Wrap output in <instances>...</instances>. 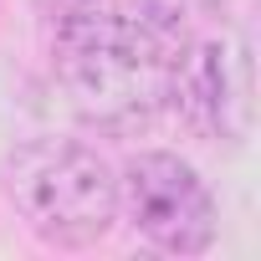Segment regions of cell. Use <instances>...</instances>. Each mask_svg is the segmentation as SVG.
Listing matches in <instances>:
<instances>
[{
  "label": "cell",
  "instance_id": "obj_1",
  "mask_svg": "<svg viewBox=\"0 0 261 261\" xmlns=\"http://www.w3.org/2000/svg\"><path fill=\"white\" fill-rule=\"evenodd\" d=\"M57 82L72 113L113 139L169 118L174 67L190 46L185 16L149 0H51Z\"/></svg>",
  "mask_w": 261,
  "mask_h": 261
},
{
  "label": "cell",
  "instance_id": "obj_2",
  "mask_svg": "<svg viewBox=\"0 0 261 261\" xmlns=\"http://www.w3.org/2000/svg\"><path fill=\"white\" fill-rule=\"evenodd\" d=\"M0 179H6V200L16 205L21 225L46 246H97L118 220V174L92 144L31 139L6 159Z\"/></svg>",
  "mask_w": 261,
  "mask_h": 261
},
{
  "label": "cell",
  "instance_id": "obj_3",
  "mask_svg": "<svg viewBox=\"0 0 261 261\" xmlns=\"http://www.w3.org/2000/svg\"><path fill=\"white\" fill-rule=\"evenodd\" d=\"M118 215L164 256H200L215 241V195L169 149H144L118 169Z\"/></svg>",
  "mask_w": 261,
  "mask_h": 261
},
{
  "label": "cell",
  "instance_id": "obj_4",
  "mask_svg": "<svg viewBox=\"0 0 261 261\" xmlns=\"http://www.w3.org/2000/svg\"><path fill=\"white\" fill-rule=\"evenodd\" d=\"M169 118H179L195 139H241L251 123V67L241 41L210 36L190 41L174 67Z\"/></svg>",
  "mask_w": 261,
  "mask_h": 261
}]
</instances>
